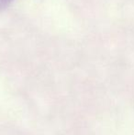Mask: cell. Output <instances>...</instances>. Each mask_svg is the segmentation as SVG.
Listing matches in <instances>:
<instances>
[{"instance_id":"6da1fadb","label":"cell","mask_w":134,"mask_h":135,"mask_svg":"<svg viewBox=\"0 0 134 135\" xmlns=\"http://www.w3.org/2000/svg\"><path fill=\"white\" fill-rule=\"evenodd\" d=\"M13 0H0V10H3L4 8L7 7Z\"/></svg>"}]
</instances>
